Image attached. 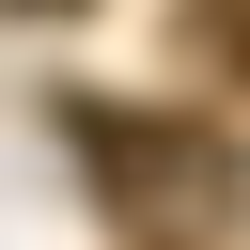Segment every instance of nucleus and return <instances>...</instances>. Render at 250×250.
I'll use <instances>...</instances> for the list:
<instances>
[{"mask_svg": "<svg viewBox=\"0 0 250 250\" xmlns=\"http://www.w3.org/2000/svg\"><path fill=\"white\" fill-rule=\"evenodd\" d=\"M62 125H78L125 250H219V234H234L250 188H234V141H219V125H172V109H62Z\"/></svg>", "mask_w": 250, "mask_h": 250, "instance_id": "f257e3e1", "label": "nucleus"}, {"mask_svg": "<svg viewBox=\"0 0 250 250\" xmlns=\"http://www.w3.org/2000/svg\"><path fill=\"white\" fill-rule=\"evenodd\" d=\"M16 16H78V0H16Z\"/></svg>", "mask_w": 250, "mask_h": 250, "instance_id": "f03ea898", "label": "nucleus"}]
</instances>
